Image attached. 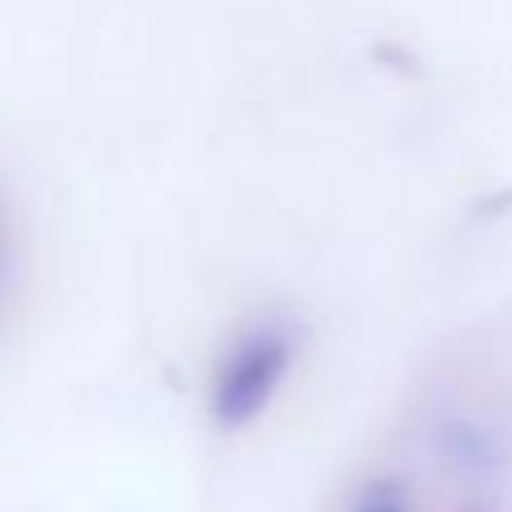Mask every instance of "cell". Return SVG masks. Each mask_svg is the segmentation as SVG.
<instances>
[{
  "mask_svg": "<svg viewBox=\"0 0 512 512\" xmlns=\"http://www.w3.org/2000/svg\"><path fill=\"white\" fill-rule=\"evenodd\" d=\"M346 512H414V504H409V495L396 481H369Z\"/></svg>",
  "mask_w": 512,
  "mask_h": 512,
  "instance_id": "3957f363",
  "label": "cell"
},
{
  "mask_svg": "<svg viewBox=\"0 0 512 512\" xmlns=\"http://www.w3.org/2000/svg\"><path fill=\"white\" fill-rule=\"evenodd\" d=\"M459 512H495V504H490V499H468Z\"/></svg>",
  "mask_w": 512,
  "mask_h": 512,
  "instance_id": "5b68a950",
  "label": "cell"
},
{
  "mask_svg": "<svg viewBox=\"0 0 512 512\" xmlns=\"http://www.w3.org/2000/svg\"><path fill=\"white\" fill-rule=\"evenodd\" d=\"M297 364V328L288 319H256L221 351L207 378V414L221 432L252 427L283 391Z\"/></svg>",
  "mask_w": 512,
  "mask_h": 512,
  "instance_id": "6da1fadb",
  "label": "cell"
},
{
  "mask_svg": "<svg viewBox=\"0 0 512 512\" xmlns=\"http://www.w3.org/2000/svg\"><path fill=\"white\" fill-rule=\"evenodd\" d=\"M5 265H9V234H5V216H0V283H5Z\"/></svg>",
  "mask_w": 512,
  "mask_h": 512,
  "instance_id": "277c9868",
  "label": "cell"
},
{
  "mask_svg": "<svg viewBox=\"0 0 512 512\" xmlns=\"http://www.w3.org/2000/svg\"><path fill=\"white\" fill-rule=\"evenodd\" d=\"M445 454L450 463L472 481H495L504 468V450L495 445V436L477 423H450L445 427Z\"/></svg>",
  "mask_w": 512,
  "mask_h": 512,
  "instance_id": "7a4b0ae2",
  "label": "cell"
}]
</instances>
